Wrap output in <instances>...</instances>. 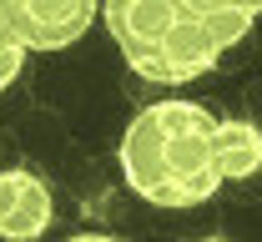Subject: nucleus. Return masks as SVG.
Wrapping results in <instances>:
<instances>
[{
    "instance_id": "obj_1",
    "label": "nucleus",
    "mask_w": 262,
    "mask_h": 242,
    "mask_svg": "<svg viewBox=\"0 0 262 242\" xmlns=\"http://www.w3.org/2000/svg\"><path fill=\"white\" fill-rule=\"evenodd\" d=\"M121 177L151 207H202L227 182L217 162V116L196 101H151L121 131Z\"/></svg>"
},
{
    "instance_id": "obj_2",
    "label": "nucleus",
    "mask_w": 262,
    "mask_h": 242,
    "mask_svg": "<svg viewBox=\"0 0 262 242\" xmlns=\"http://www.w3.org/2000/svg\"><path fill=\"white\" fill-rule=\"evenodd\" d=\"M101 20L141 81L177 86L222 61V40L187 10V0H101Z\"/></svg>"
},
{
    "instance_id": "obj_3",
    "label": "nucleus",
    "mask_w": 262,
    "mask_h": 242,
    "mask_svg": "<svg viewBox=\"0 0 262 242\" xmlns=\"http://www.w3.org/2000/svg\"><path fill=\"white\" fill-rule=\"evenodd\" d=\"M101 15V0H20L10 10V26L31 51H66L91 31Z\"/></svg>"
},
{
    "instance_id": "obj_4",
    "label": "nucleus",
    "mask_w": 262,
    "mask_h": 242,
    "mask_svg": "<svg viewBox=\"0 0 262 242\" xmlns=\"http://www.w3.org/2000/svg\"><path fill=\"white\" fill-rule=\"evenodd\" d=\"M56 222L51 187L26 167L0 172V237L5 242H40Z\"/></svg>"
},
{
    "instance_id": "obj_5",
    "label": "nucleus",
    "mask_w": 262,
    "mask_h": 242,
    "mask_svg": "<svg viewBox=\"0 0 262 242\" xmlns=\"http://www.w3.org/2000/svg\"><path fill=\"white\" fill-rule=\"evenodd\" d=\"M217 162L227 182H247L262 172V126L257 121H217Z\"/></svg>"
},
{
    "instance_id": "obj_6",
    "label": "nucleus",
    "mask_w": 262,
    "mask_h": 242,
    "mask_svg": "<svg viewBox=\"0 0 262 242\" xmlns=\"http://www.w3.org/2000/svg\"><path fill=\"white\" fill-rule=\"evenodd\" d=\"M187 10H192L196 20L222 40V51H227V46H237L242 35L252 31V20L262 15V0H187Z\"/></svg>"
},
{
    "instance_id": "obj_7",
    "label": "nucleus",
    "mask_w": 262,
    "mask_h": 242,
    "mask_svg": "<svg viewBox=\"0 0 262 242\" xmlns=\"http://www.w3.org/2000/svg\"><path fill=\"white\" fill-rule=\"evenodd\" d=\"M26 56H31V46H26L20 31L0 15V91H10V86H15V76L26 71Z\"/></svg>"
},
{
    "instance_id": "obj_8",
    "label": "nucleus",
    "mask_w": 262,
    "mask_h": 242,
    "mask_svg": "<svg viewBox=\"0 0 262 242\" xmlns=\"http://www.w3.org/2000/svg\"><path fill=\"white\" fill-rule=\"evenodd\" d=\"M66 242H116V237H106V232H76V237H66Z\"/></svg>"
},
{
    "instance_id": "obj_9",
    "label": "nucleus",
    "mask_w": 262,
    "mask_h": 242,
    "mask_svg": "<svg viewBox=\"0 0 262 242\" xmlns=\"http://www.w3.org/2000/svg\"><path fill=\"white\" fill-rule=\"evenodd\" d=\"M15 5H20V0H0V15L10 20V10H15Z\"/></svg>"
},
{
    "instance_id": "obj_10",
    "label": "nucleus",
    "mask_w": 262,
    "mask_h": 242,
    "mask_svg": "<svg viewBox=\"0 0 262 242\" xmlns=\"http://www.w3.org/2000/svg\"><path fill=\"white\" fill-rule=\"evenodd\" d=\"M196 242H222V237H196Z\"/></svg>"
}]
</instances>
